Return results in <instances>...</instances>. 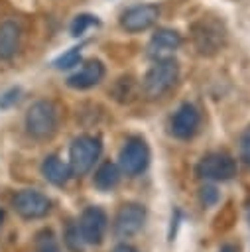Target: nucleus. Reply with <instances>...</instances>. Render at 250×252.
Returning a JSON list of instances; mask_svg holds the SVG:
<instances>
[{
	"label": "nucleus",
	"instance_id": "f257e3e1",
	"mask_svg": "<svg viewBox=\"0 0 250 252\" xmlns=\"http://www.w3.org/2000/svg\"><path fill=\"white\" fill-rule=\"evenodd\" d=\"M179 79V65L173 57L156 59V63L148 69V73L142 79V93L146 98L156 100L163 96Z\"/></svg>",
	"mask_w": 250,
	"mask_h": 252
},
{
	"label": "nucleus",
	"instance_id": "f03ea898",
	"mask_svg": "<svg viewBox=\"0 0 250 252\" xmlns=\"http://www.w3.org/2000/svg\"><path fill=\"white\" fill-rule=\"evenodd\" d=\"M59 110L53 100H35L26 112V132L35 140H49L57 132Z\"/></svg>",
	"mask_w": 250,
	"mask_h": 252
},
{
	"label": "nucleus",
	"instance_id": "7ed1b4c3",
	"mask_svg": "<svg viewBox=\"0 0 250 252\" xmlns=\"http://www.w3.org/2000/svg\"><path fill=\"white\" fill-rule=\"evenodd\" d=\"M102 154V144L96 136L81 134L69 146V167L75 177L87 175Z\"/></svg>",
	"mask_w": 250,
	"mask_h": 252
},
{
	"label": "nucleus",
	"instance_id": "20e7f679",
	"mask_svg": "<svg viewBox=\"0 0 250 252\" xmlns=\"http://www.w3.org/2000/svg\"><path fill=\"white\" fill-rule=\"evenodd\" d=\"M195 175L213 183L230 181L236 175V159L226 152H209L197 161Z\"/></svg>",
	"mask_w": 250,
	"mask_h": 252
},
{
	"label": "nucleus",
	"instance_id": "39448f33",
	"mask_svg": "<svg viewBox=\"0 0 250 252\" xmlns=\"http://www.w3.org/2000/svg\"><path fill=\"white\" fill-rule=\"evenodd\" d=\"M191 32H193L195 49L207 57L219 53L224 45V39H226L222 24L219 20H213V18H201L199 22L193 24Z\"/></svg>",
	"mask_w": 250,
	"mask_h": 252
},
{
	"label": "nucleus",
	"instance_id": "423d86ee",
	"mask_svg": "<svg viewBox=\"0 0 250 252\" xmlns=\"http://www.w3.org/2000/svg\"><path fill=\"white\" fill-rule=\"evenodd\" d=\"M150 165V148L148 142L140 136H132L124 142L118 152V167L122 173L136 177Z\"/></svg>",
	"mask_w": 250,
	"mask_h": 252
},
{
	"label": "nucleus",
	"instance_id": "0eeeda50",
	"mask_svg": "<svg viewBox=\"0 0 250 252\" xmlns=\"http://www.w3.org/2000/svg\"><path fill=\"white\" fill-rule=\"evenodd\" d=\"M12 207L18 213V217L26 220H35V219H43L49 215L51 199L37 189H22L14 195Z\"/></svg>",
	"mask_w": 250,
	"mask_h": 252
},
{
	"label": "nucleus",
	"instance_id": "6e6552de",
	"mask_svg": "<svg viewBox=\"0 0 250 252\" xmlns=\"http://www.w3.org/2000/svg\"><path fill=\"white\" fill-rule=\"evenodd\" d=\"M77 226H79V232L85 244L98 246L104 240L106 230H108V215L104 213V209L91 205L81 213Z\"/></svg>",
	"mask_w": 250,
	"mask_h": 252
},
{
	"label": "nucleus",
	"instance_id": "1a4fd4ad",
	"mask_svg": "<svg viewBox=\"0 0 250 252\" xmlns=\"http://www.w3.org/2000/svg\"><path fill=\"white\" fill-rule=\"evenodd\" d=\"M144 222H146V207L140 203H124L114 215L112 232L118 238H130L142 230Z\"/></svg>",
	"mask_w": 250,
	"mask_h": 252
},
{
	"label": "nucleus",
	"instance_id": "9d476101",
	"mask_svg": "<svg viewBox=\"0 0 250 252\" xmlns=\"http://www.w3.org/2000/svg\"><path fill=\"white\" fill-rule=\"evenodd\" d=\"M159 6L157 4H136L122 12L120 16V28L128 33H138L148 28H152L159 18Z\"/></svg>",
	"mask_w": 250,
	"mask_h": 252
},
{
	"label": "nucleus",
	"instance_id": "9b49d317",
	"mask_svg": "<svg viewBox=\"0 0 250 252\" xmlns=\"http://www.w3.org/2000/svg\"><path fill=\"white\" fill-rule=\"evenodd\" d=\"M201 126V112L197 106L183 102L169 120V130L177 140H189L199 132Z\"/></svg>",
	"mask_w": 250,
	"mask_h": 252
},
{
	"label": "nucleus",
	"instance_id": "f8f14e48",
	"mask_svg": "<svg viewBox=\"0 0 250 252\" xmlns=\"http://www.w3.org/2000/svg\"><path fill=\"white\" fill-rule=\"evenodd\" d=\"M183 39L175 30H167V28H159L154 32V35L150 37L148 43V55L152 59H165L171 57L179 47H181Z\"/></svg>",
	"mask_w": 250,
	"mask_h": 252
},
{
	"label": "nucleus",
	"instance_id": "ddd939ff",
	"mask_svg": "<svg viewBox=\"0 0 250 252\" xmlns=\"http://www.w3.org/2000/svg\"><path fill=\"white\" fill-rule=\"evenodd\" d=\"M104 73H106V69H104L102 61H98V59H89V61H85L73 75L67 77V87L77 89V91H87V89L98 85V83L104 79Z\"/></svg>",
	"mask_w": 250,
	"mask_h": 252
},
{
	"label": "nucleus",
	"instance_id": "4468645a",
	"mask_svg": "<svg viewBox=\"0 0 250 252\" xmlns=\"http://www.w3.org/2000/svg\"><path fill=\"white\" fill-rule=\"evenodd\" d=\"M39 169H41V175L45 177V181H49L55 187H65L67 181L73 177L69 163H65L59 156H53V154L47 156L41 161V167Z\"/></svg>",
	"mask_w": 250,
	"mask_h": 252
},
{
	"label": "nucleus",
	"instance_id": "2eb2a0df",
	"mask_svg": "<svg viewBox=\"0 0 250 252\" xmlns=\"http://www.w3.org/2000/svg\"><path fill=\"white\" fill-rule=\"evenodd\" d=\"M20 26L12 20L0 24V61H10L20 49Z\"/></svg>",
	"mask_w": 250,
	"mask_h": 252
},
{
	"label": "nucleus",
	"instance_id": "dca6fc26",
	"mask_svg": "<svg viewBox=\"0 0 250 252\" xmlns=\"http://www.w3.org/2000/svg\"><path fill=\"white\" fill-rule=\"evenodd\" d=\"M120 175H122V171H120L118 163H114V161H102L96 167V171H94L93 183H94V187L98 191H104L106 193V191H112L118 185Z\"/></svg>",
	"mask_w": 250,
	"mask_h": 252
},
{
	"label": "nucleus",
	"instance_id": "f3484780",
	"mask_svg": "<svg viewBox=\"0 0 250 252\" xmlns=\"http://www.w3.org/2000/svg\"><path fill=\"white\" fill-rule=\"evenodd\" d=\"M81 45H75V47H71V49H67L63 55H59L55 61H53V67L57 69V71H67V69H73V67H77L81 61H83V57H81Z\"/></svg>",
	"mask_w": 250,
	"mask_h": 252
},
{
	"label": "nucleus",
	"instance_id": "a211bd4d",
	"mask_svg": "<svg viewBox=\"0 0 250 252\" xmlns=\"http://www.w3.org/2000/svg\"><path fill=\"white\" fill-rule=\"evenodd\" d=\"M63 240H65V244H67V248L69 250H73V252H81L83 250V238H81V232H79V226H77V222H71L69 226H67V230H65V234H63Z\"/></svg>",
	"mask_w": 250,
	"mask_h": 252
},
{
	"label": "nucleus",
	"instance_id": "6ab92c4d",
	"mask_svg": "<svg viewBox=\"0 0 250 252\" xmlns=\"http://www.w3.org/2000/svg\"><path fill=\"white\" fill-rule=\"evenodd\" d=\"M94 24H98V20L94 18V16H91V14H79L75 20H73V24H71V35L73 37H79V35H83L91 26H94Z\"/></svg>",
	"mask_w": 250,
	"mask_h": 252
},
{
	"label": "nucleus",
	"instance_id": "aec40b11",
	"mask_svg": "<svg viewBox=\"0 0 250 252\" xmlns=\"http://www.w3.org/2000/svg\"><path fill=\"white\" fill-rule=\"evenodd\" d=\"M116 85L122 87V91H112V93H114V98H116L118 102H130L132 96H134V91H132L134 81H132L130 77H122V79L116 81Z\"/></svg>",
	"mask_w": 250,
	"mask_h": 252
},
{
	"label": "nucleus",
	"instance_id": "412c9836",
	"mask_svg": "<svg viewBox=\"0 0 250 252\" xmlns=\"http://www.w3.org/2000/svg\"><path fill=\"white\" fill-rule=\"evenodd\" d=\"M219 199H220V195H219V191H217L215 185H203L199 189V201H201L203 207L211 209V207H215L219 203Z\"/></svg>",
	"mask_w": 250,
	"mask_h": 252
},
{
	"label": "nucleus",
	"instance_id": "4be33fe9",
	"mask_svg": "<svg viewBox=\"0 0 250 252\" xmlns=\"http://www.w3.org/2000/svg\"><path fill=\"white\" fill-rule=\"evenodd\" d=\"M37 252H61L51 230H43L41 234H37Z\"/></svg>",
	"mask_w": 250,
	"mask_h": 252
},
{
	"label": "nucleus",
	"instance_id": "5701e85b",
	"mask_svg": "<svg viewBox=\"0 0 250 252\" xmlns=\"http://www.w3.org/2000/svg\"><path fill=\"white\" fill-rule=\"evenodd\" d=\"M20 98H22V89L20 87H12V89H8L6 93L0 94V108L2 110L12 108V106H16L20 102Z\"/></svg>",
	"mask_w": 250,
	"mask_h": 252
},
{
	"label": "nucleus",
	"instance_id": "b1692460",
	"mask_svg": "<svg viewBox=\"0 0 250 252\" xmlns=\"http://www.w3.org/2000/svg\"><path fill=\"white\" fill-rule=\"evenodd\" d=\"M238 148H240V159L250 167V126L240 134Z\"/></svg>",
	"mask_w": 250,
	"mask_h": 252
},
{
	"label": "nucleus",
	"instance_id": "393cba45",
	"mask_svg": "<svg viewBox=\"0 0 250 252\" xmlns=\"http://www.w3.org/2000/svg\"><path fill=\"white\" fill-rule=\"evenodd\" d=\"M179 220H181V213H179V209H175V211L171 213V224H169V232H167V240H169V242L175 238V232H177Z\"/></svg>",
	"mask_w": 250,
	"mask_h": 252
},
{
	"label": "nucleus",
	"instance_id": "a878e982",
	"mask_svg": "<svg viewBox=\"0 0 250 252\" xmlns=\"http://www.w3.org/2000/svg\"><path fill=\"white\" fill-rule=\"evenodd\" d=\"M112 252H138V250H136L134 246H130V244H124V242H122V244H116Z\"/></svg>",
	"mask_w": 250,
	"mask_h": 252
},
{
	"label": "nucleus",
	"instance_id": "bb28decb",
	"mask_svg": "<svg viewBox=\"0 0 250 252\" xmlns=\"http://www.w3.org/2000/svg\"><path fill=\"white\" fill-rule=\"evenodd\" d=\"M219 252H240V248H238L236 244H230V242H226V244H222V246L219 248Z\"/></svg>",
	"mask_w": 250,
	"mask_h": 252
},
{
	"label": "nucleus",
	"instance_id": "cd10ccee",
	"mask_svg": "<svg viewBox=\"0 0 250 252\" xmlns=\"http://www.w3.org/2000/svg\"><path fill=\"white\" fill-rule=\"evenodd\" d=\"M246 220H248V224H250V203H248V209H246Z\"/></svg>",
	"mask_w": 250,
	"mask_h": 252
}]
</instances>
